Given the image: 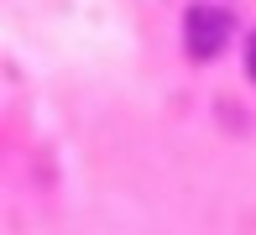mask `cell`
Returning <instances> with one entry per match:
<instances>
[{
    "label": "cell",
    "instance_id": "cell-1",
    "mask_svg": "<svg viewBox=\"0 0 256 235\" xmlns=\"http://www.w3.org/2000/svg\"><path fill=\"white\" fill-rule=\"evenodd\" d=\"M230 32H236V21H230V10H220V6H194L188 16H183V42H188L194 63L220 58L230 47Z\"/></svg>",
    "mask_w": 256,
    "mask_h": 235
},
{
    "label": "cell",
    "instance_id": "cell-2",
    "mask_svg": "<svg viewBox=\"0 0 256 235\" xmlns=\"http://www.w3.org/2000/svg\"><path fill=\"white\" fill-rule=\"evenodd\" d=\"M251 78H256V37H251Z\"/></svg>",
    "mask_w": 256,
    "mask_h": 235
}]
</instances>
